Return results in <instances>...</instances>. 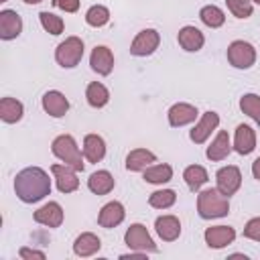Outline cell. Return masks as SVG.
Returning <instances> with one entry per match:
<instances>
[{
  "label": "cell",
  "mask_w": 260,
  "mask_h": 260,
  "mask_svg": "<svg viewBox=\"0 0 260 260\" xmlns=\"http://www.w3.org/2000/svg\"><path fill=\"white\" fill-rule=\"evenodd\" d=\"M14 191L22 203H37L51 193V179L41 167H26L16 173Z\"/></svg>",
  "instance_id": "cell-1"
},
{
  "label": "cell",
  "mask_w": 260,
  "mask_h": 260,
  "mask_svg": "<svg viewBox=\"0 0 260 260\" xmlns=\"http://www.w3.org/2000/svg\"><path fill=\"white\" fill-rule=\"evenodd\" d=\"M197 213L203 219H217L230 213V197L223 195L217 187L205 189L197 195Z\"/></svg>",
  "instance_id": "cell-2"
},
{
  "label": "cell",
  "mask_w": 260,
  "mask_h": 260,
  "mask_svg": "<svg viewBox=\"0 0 260 260\" xmlns=\"http://www.w3.org/2000/svg\"><path fill=\"white\" fill-rule=\"evenodd\" d=\"M51 150H53V154H55L59 160H63L65 165L73 167L75 171H83L81 150H79V146H77V142H75L73 136H69V134L57 136V138L53 140V144H51Z\"/></svg>",
  "instance_id": "cell-3"
},
{
  "label": "cell",
  "mask_w": 260,
  "mask_h": 260,
  "mask_svg": "<svg viewBox=\"0 0 260 260\" xmlns=\"http://www.w3.org/2000/svg\"><path fill=\"white\" fill-rule=\"evenodd\" d=\"M81 57H83V41L79 37H67L55 49V61L65 69L79 65Z\"/></svg>",
  "instance_id": "cell-4"
},
{
  "label": "cell",
  "mask_w": 260,
  "mask_h": 260,
  "mask_svg": "<svg viewBox=\"0 0 260 260\" xmlns=\"http://www.w3.org/2000/svg\"><path fill=\"white\" fill-rule=\"evenodd\" d=\"M124 242L130 250H136V252H156V244L154 240L150 238L148 230L142 225V223H132L128 230H126V236H124Z\"/></svg>",
  "instance_id": "cell-5"
},
{
  "label": "cell",
  "mask_w": 260,
  "mask_h": 260,
  "mask_svg": "<svg viewBox=\"0 0 260 260\" xmlns=\"http://www.w3.org/2000/svg\"><path fill=\"white\" fill-rule=\"evenodd\" d=\"M228 61L236 69H248L256 63V49L246 41H234L228 47Z\"/></svg>",
  "instance_id": "cell-6"
},
{
  "label": "cell",
  "mask_w": 260,
  "mask_h": 260,
  "mask_svg": "<svg viewBox=\"0 0 260 260\" xmlns=\"http://www.w3.org/2000/svg\"><path fill=\"white\" fill-rule=\"evenodd\" d=\"M160 45V35L154 30V28H144L140 30L132 45H130V53L134 57H146V55H152Z\"/></svg>",
  "instance_id": "cell-7"
},
{
  "label": "cell",
  "mask_w": 260,
  "mask_h": 260,
  "mask_svg": "<svg viewBox=\"0 0 260 260\" xmlns=\"http://www.w3.org/2000/svg\"><path fill=\"white\" fill-rule=\"evenodd\" d=\"M215 183H217V189H219L223 195L232 197V195L240 189V185H242V173H240V169L234 167V165L221 167V169L215 173Z\"/></svg>",
  "instance_id": "cell-8"
},
{
  "label": "cell",
  "mask_w": 260,
  "mask_h": 260,
  "mask_svg": "<svg viewBox=\"0 0 260 260\" xmlns=\"http://www.w3.org/2000/svg\"><path fill=\"white\" fill-rule=\"evenodd\" d=\"M51 173L55 177V183H57V189L61 193H73L77 187H79V179H77V171L69 165H53L51 167Z\"/></svg>",
  "instance_id": "cell-9"
},
{
  "label": "cell",
  "mask_w": 260,
  "mask_h": 260,
  "mask_svg": "<svg viewBox=\"0 0 260 260\" xmlns=\"http://www.w3.org/2000/svg\"><path fill=\"white\" fill-rule=\"evenodd\" d=\"M217 126H219V116H217V112H205L203 116H201V120L195 124V128L191 130V134H189V138L195 142V144H203L209 136H211V132L213 130H217Z\"/></svg>",
  "instance_id": "cell-10"
},
{
  "label": "cell",
  "mask_w": 260,
  "mask_h": 260,
  "mask_svg": "<svg viewBox=\"0 0 260 260\" xmlns=\"http://www.w3.org/2000/svg\"><path fill=\"white\" fill-rule=\"evenodd\" d=\"M203 238H205V244L209 248L219 250V248L230 246L236 240V230L230 228V225H211V228L205 230Z\"/></svg>",
  "instance_id": "cell-11"
},
{
  "label": "cell",
  "mask_w": 260,
  "mask_h": 260,
  "mask_svg": "<svg viewBox=\"0 0 260 260\" xmlns=\"http://www.w3.org/2000/svg\"><path fill=\"white\" fill-rule=\"evenodd\" d=\"M22 32V18L16 10H0V39L12 41Z\"/></svg>",
  "instance_id": "cell-12"
},
{
  "label": "cell",
  "mask_w": 260,
  "mask_h": 260,
  "mask_svg": "<svg viewBox=\"0 0 260 260\" xmlns=\"http://www.w3.org/2000/svg\"><path fill=\"white\" fill-rule=\"evenodd\" d=\"M169 124L173 128H181V126H187L191 122H195L197 118V108L191 106V104H185V102H179V104H173L169 108Z\"/></svg>",
  "instance_id": "cell-13"
},
{
  "label": "cell",
  "mask_w": 260,
  "mask_h": 260,
  "mask_svg": "<svg viewBox=\"0 0 260 260\" xmlns=\"http://www.w3.org/2000/svg\"><path fill=\"white\" fill-rule=\"evenodd\" d=\"M126 217V211H124V205L120 201H110L106 203L102 209H100V215H98V223L106 230H112L116 225H120Z\"/></svg>",
  "instance_id": "cell-14"
},
{
  "label": "cell",
  "mask_w": 260,
  "mask_h": 260,
  "mask_svg": "<svg viewBox=\"0 0 260 260\" xmlns=\"http://www.w3.org/2000/svg\"><path fill=\"white\" fill-rule=\"evenodd\" d=\"M35 221L47 228H59L63 223V207L57 201H49L35 211Z\"/></svg>",
  "instance_id": "cell-15"
},
{
  "label": "cell",
  "mask_w": 260,
  "mask_h": 260,
  "mask_svg": "<svg viewBox=\"0 0 260 260\" xmlns=\"http://www.w3.org/2000/svg\"><path fill=\"white\" fill-rule=\"evenodd\" d=\"M43 110L49 114V116H53V118H61V116H65L67 114V110H69V100L61 93V91H57V89H49L45 95H43Z\"/></svg>",
  "instance_id": "cell-16"
},
{
  "label": "cell",
  "mask_w": 260,
  "mask_h": 260,
  "mask_svg": "<svg viewBox=\"0 0 260 260\" xmlns=\"http://www.w3.org/2000/svg\"><path fill=\"white\" fill-rule=\"evenodd\" d=\"M89 65H91V69L98 75H110L112 69H114V55H112V51L108 47H104V45L95 47L91 51V55H89Z\"/></svg>",
  "instance_id": "cell-17"
},
{
  "label": "cell",
  "mask_w": 260,
  "mask_h": 260,
  "mask_svg": "<svg viewBox=\"0 0 260 260\" xmlns=\"http://www.w3.org/2000/svg\"><path fill=\"white\" fill-rule=\"evenodd\" d=\"M177 41H179V45H181L183 51L195 53V51H199V49L203 47L205 37H203V32H201L197 26H189V24H187V26H183V28L179 30Z\"/></svg>",
  "instance_id": "cell-18"
},
{
  "label": "cell",
  "mask_w": 260,
  "mask_h": 260,
  "mask_svg": "<svg viewBox=\"0 0 260 260\" xmlns=\"http://www.w3.org/2000/svg\"><path fill=\"white\" fill-rule=\"evenodd\" d=\"M154 230L162 242H175L181 234V221L175 215H160L154 221Z\"/></svg>",
  "instance_id": "cell-19"
},
{
  "label": "cell",
  "mask_w": 260,
  "mask_h": 260,
  "mask_svg": "<svg viewBox=\"0 0 260 260\" xmlns=\"http://www.w3.org/2000/svg\"><path fill=\"white\" fill-rule=\"evenodd\" d=\"M234 148L240 154H250L256 148V132L250 126L240 124L236 128V136H234Z\"/></svg>",
  "instance_id": "cell-20"
},
{
  "label": "cell",
  "mask_w": 260,
  "mask_h": 260,
  "mask_svg": "<svg viewBox=\"0 0 260 260\" xmlns=\"http://www.w3.org/2000/svg\"><path fill=\"white\" fill-rule=\"evenodd\" d=\"M100 248H102V242H100V238H98L95 234H91V232H83V234L77 236L75 242H73V252H75L77 256H81V258L93 256Z\"/></svg>",
  "instance_id": "cell-21"
},
{
  "label": "cell",
  "mask_w": 260,
  "mask_h": 260,
  "mask_svg": "<svg viewBox=\"0 0 260 260\" xmlns=\"http://www.w3.org/2000/svg\"><path fill=\"white\" fill-rule=\"evenodd\" d=\"M83 156L87 162H100L106 156V142L98 134H87L83 138Z\"/></svg>",
  "instance_id": "cell-22"
},
{
  "label": "cell",
  "mask_w": 260,
  "mask_h": 260,
  "mask_svg": "<svg viewBox=\"0 0 260 260\" xmlns=\"http://www.w3.org/2000/svg\"><path fill=\"white\" fill-rule=\"evenodd\" d=\"M232 152V144H230V136L225 130H219L217 136L213 138V142L207 146V152L205 156L209 160H223L228 154Z\"/></svg>",
  "instance_id": "cell-23"
},
{
  "label": "cell",
  "mask_w": 260,
  "mask_h": 260,
  "mask_svg": "<svg viewBox=\"0 0 260 260\" xmlns=\"http://www.w3.org/2000/svg\"><path fill=\"white\" fill-rule=\"evenodd\" d=\"M114 185H116V181L108 171H95L87 179V187L93 195H108L114 189Z\"/></svg>",
  "instance_id": "cell-24"
},
{
  "label": "cell",
  "mask_w": 260,
  "mask_h": 260,
  "mask_svg": "<svg viewBox=\"0 0 260 260\" xmlns=\"http://www.w3.org/2000/svg\"><path fill=\"white\" fill-rule=\"evenodd\" d=\"M156 160L154 152L146 150V148H134L128 152L126 156V169L128 171H144L146 167H150Z\"/></svg>",
  "instance_id": "cell-25"
},
{
  "label": "cell",
  "mask_w": 260,
  "mask_h": 260,
  "mask_svg": "<svg viewBox=\"0 0 260 260\" xmlns=\"http://www.w3.org/2000/svg\"><path fill=\"white\" fill-rule=\"evenodd\" d=\"M24 114V106L14 98H2L0 100V118L6 124H16Z\"/></svg>",
  "instance_id": "cell-26"
},
{
  "label": "cell",
  "mask_w": 260,
  "mask_h": 260,
  "mask_svg": "<svg viewBox=\"0 0 260 260\" xmlns=\"http://www.w3.org/2000/svg\"><path fill=\"white\" fill-rule=\"evenodd\" d=\"M85 100L91 108H104L108 102H110V91L104 83L100 81H91L85 89Z\"/></svg>",
  "instance_id": "cell-27"
},
{
  "label": "cell",
  "mask_w": 260,
  "mask_h": 260,
  "mask_svg": "<svg viewBox=\"0 0 260 260\" xmlns=\"http://www.w3.org/2000/svg\"><path fill=\"white\" fill-rule=\"evenodd\" d=\"M173 179V169L171 165H150L144 169V181L146 183H154V185H162V183H169Z\"/></svg>",
  "instance_id": "cell-28"
},
{
  "label": "cell",
  "mask_w": 260,
  "mask_h": 260,
  "mask_svg": "<svg viewBox=\"0 0 260 260\" xmlns=\"http://www.w3.org/2000/svg\"><path fill=\"white\" fill-rule=\"evenodd\" d=\"M183 179H185V183H187V187H189L191 191H199V189L207 183L209 175H207V171H205L201 165H191V167L185 169Z\"/></svg>",
  "instance_id": "cell-29"
},
{
  "label": "cell",
  "mask_w": 260,
  "mask_h": 260,
  "mask_svg": "<svg viewBox=\"0 0 260 260\" xmlns=\"http://www.w3.org/2000/svg\"><path fill=\"white\" fill-rule=\"evenodd\" d=\"M199 18H201V22H203L205 26H209V28H219V26L225 22L223 10H221L219 6H213V4L203 6L201 12H199Z\"/></svg>",
  "instance_id": "cell-30"
},
{
  "label": "cell",
  "mask_w": 260,
  "mask_h": 260,
  "mask_svg": "<svg viewBox=\"0 0 260 260\" xmlns=\"http://www.w3.org/2000/svg\"><path fill=\"white\" fill-rule=\"evenodd\" d=\"M240 110H242L246 116H250L256 124H260V95H256V93H246V95H242V100H240Z\"/></svg>",
  "instance_id": "cell-31"
},
{
  "label": "cell",
  "mask_w": 260,
  "mask_h": 260,
  "mask_svg": "<svg viewBox=\"0 0 260 260\" xmlns=\"http://www.w3.org/2000/svg\"><path fill=\"white\" fill-rule=\"evenodd\" d=\"M108 20H110V10L106 6H102V4H93L85 12V22L89 26H93V28H100V26L108 24Z\"/></svg>",
  "instance_id": "cell-32"
},
{
  "label": "cell",
  "mask_w": 260,
  "mask_h": 260,
  "mask_svg": "<svg viewBox=\"0 0 260 260\" xmlns=\"http://www.w3.org/2000/svg\"><path fill=\"white\" fill-rule=\"evenodd\" d=\"M175 201H177V193L173 189H160V191H154L148 197V203L154 209H169Z\"/></svg>",
  "instance_id": "cell-33"
},
{
  "label": "cell",
  "mask_w": 260,
  "mask_h": 260,
  "mask_svg": "<svg viewBox=\"0 0 260 260\" xmlns=\"http://www.w3.org/2000/svg\"><path fill=\"white\" fill-rule=\"evenodd\" d=\"M39 18H41L43 28H45L47 32H51V35H61L63 28H65L63 18L57 16V14H53V12H49V10H43V12L39 14Z\"/></svg>",
  "instance_id": "cell-34"
},
{
  "label": "cell",
  "mask_w": 260,
  "mask_h": 260,
  "mask_svg": "<svg viewBox=\"0 0 260 260\" xmlns=\"http://www.w3.org/2000/svg\"><path fill=\"white\" fill-rule=\"evenodd\" d=\"M225 4H228V10L236 18H248V16H252L254 6H252L250 0H225Z\"/></svg>",
  "instance_id": "cell-35"
},
{
  "label": "cell",
  "mask_w": 260,
  "mask_h": 260,
  "mask_svg": "<svg viewBox=\"0 0 260 260\" xmlns=\"http://www.w3.org/2000/svg\"><path fill=\"white\" fill-rule=\"evenodd\" d=\"M244 238L260 242V217H252L244 228Z\"/></svg>",
  "instance_id": "cell-36"
},
{
  "label": "cell",
  "mask_w": 260,
  "mask_h": 260,
  "mask_svg": "<svg viewBox=\"0 0 260 260\" xmlns=\"http://www.w3.org/2000/svg\"><path fill=\"white\" fill-rule=\"evenodd\" d=\"M53 6L61 8L63 12H77L79 10V0H53Z\"/></svg>",
  "instance_id": "cell-37"
},
{
  "label": "cell",
  "mask_w": 260,
  "mask_h": 260,
  "mask_svg": "<svg viewBox=\"0 0 260 260\" xmlns=\"http://www.w3.org/2000/svg\"><path fill=\"white\" fill-rule=\"evenodd\" d=\"M18 256H20V258H39V260H43V258H45V252L32 250V248H20V250H18Z\"/></svg>",
  "instance_id": "cell-38"
},
{
  "label": "cell",
  "mask_w": 260,
  "mask_h": 260,
  "mask_svg": "<svg viewBox=\"0 0 260 260\" xmlns=\"http://www.w3.org/2000/svg\"><path fill=\"white\" fill-rule=\"evenodd\" d=\"M252 175H254V179H258V181H260V156L252 162Z\"/></svg>",
  "instance_id": "cell-39"
},
{
  "label": "cell",
  "mask_w": 260,
  "mask_h": 260,
  "mask_svg": "<svg viewBox=\"0 0 260 260\" xmlns=\"http://www.w3.org/2000/svg\"><path fill=\"white\" fill-rule=\"evenodd\" d=\"M22 2H26V4H39V2H43V0H22Z\"/></svg>",
  "instance_id": "cell-40"
},
{
  "label": "cell",
  "mask_w": 260,
  "mask_h": 260,
  "mask_svg": "<svg viewBox=\"0 0 260 260\" xmlns=\"http://www.w3.org/2000/svg\"><path fill=\"white\" fill-rule=\"evenodd\" d=\"M252 2H256V4H260V0H252Z\"/></svg>",
  "instance_id": "cell-41"
},
{
  "label": "cell",
  "mask_w": 260,
  "mask_h": 260,
  "mask_svg": "<svg viewBox=\"0 0 260 260\" xmlns=\"http://www.w3.org/2000/svg\"><path fill=\"white\" fill-rule=\"evenodd\" d=\"M0 2H6V0H0Z\"/></svg>",
  "instance_id": "cell-42"
}]
</instances>
